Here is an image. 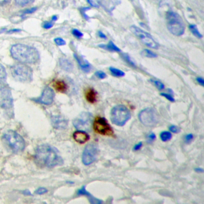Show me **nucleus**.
Segmentation results:
<instances>
[{
    "mask_svg": "<svg viewBox=\"0 0 204 204\" xmlns=\"http://www.w3.org/2000/svg\"><path fill=\"white\" fill-rule=\"evenodd\" d=\"M35 159L36 162L41 166L49 167L58 166L63 163L58 151L55 147L48 144H42L37 147L35 152Z\"/></svg>",
    "mask_w": 204,
    "mask_h": 204,
    "instance_id": "1",
    "label": "nucleus"
},
{
    "mask_svg": "<svg viewBox=\"0 0 204 204\" xmlns=\"http://www.w3.org/2000/svg\"><path fill=\"white\" fill-rule=\"evenodd\" d=\"M10 54L13 58L24 64H33L39 59V53L35 48L24 44L12 45Z\"/></svg>",
    "mask_w": 204,
    "mask_h": 204,
    "instance_id": "2",
    "label": "nucleus"
},
{
    "mask_svg": "<svg viewBox=\"0 0 204 204\" xmlns=\"http://www.w3.org/2000/svg\"><path fill=\"white\" fill-rule=\"evenodd\" d=\"M2 140L6 143V145L14 152H21L25 148L26 143L23 138L16 131H6L2 136Z\"/></svg>",
    "mask_w": 204,
    "mask_h": 204,
    "instance_id": "3",
    "label": "nucleus"
},
{
    "mask_svg": "<svg viewBox=\"0 0 204 204\" xmlns=\"http://www.w3.org/2000/svg\"><path fill=\"white\" fill-rule=\"evenodd\" d=\"M166 18H167V27L169 31L175 36H180L183 34L185 27L180 16L175 12L169 11L167 13Z\"/></svg>",
    "mask_w": 204,
    "mask_h": 204,
    "instance_id": "4",
    "label": "nucleus"
},
{
    "mask_svg": "<svg viewBox=\"0 0 204 204\" xmlns=\"http://www.w3.org/2000/svg\"><path fill=\"white\" fill-rule=\"evenodd\" d=\"M131 119V112L122 104L115 106L111 111V120L117 126H124Z\"/></svg>",
    "mask_w": 204,
    "mask_h": 204,
    "instance_id": "5",
    "label": "nucleus"
},
{
    "mask_svg": "<svg viewBox=\"0 0 204 204\" xmlns=\"http://www.w3.org/2000/svg\"><path fill=\"white\" fill-rule=\"evenodd\" d=\"M11 74L16 80L27 82L32 80V69L25 64H15L10 68Z\"/></svg>",
    "mask_w": 204,
    "mask_h": 204,
    "instance_id": "6",
    "label": "nucleus"
},
{
    "mask_svg": "<svg viewBox=\"0 0 204 204\" xmlns=\"http://www.w3.org/2000/svg\"><path fill=\"white\" fill-rule=\"evenodd\" d=\"M130 30L134 35L136 36L147 46L152 48V49H158L159 48V44L153 39L151 34H149L147 32H145L144 30L139 29V27L135 26H131L130 27Z\"/></svg>",
    "mask_w": 204,
    "mask_h": 204,
    "instance_id": "7",
    "label": "nucleus"
},
{
    "mask_svg": "<svg viewBox=\"0 0 204 204\" xmlns=\"http://www.w3.org/2000/svg\"><path fill=\"white\" fill-rule=\"evenodd\" d=\"M139 119L143 125L153 127L159 121V115L154 108H147L139 112Z\"/></svg>",
    "mask_w": 204,
    "mask_h": 204,
    "instance_id": "8",
    "label": "nucleus"
},
{
    "mask_svg": "<svg viewBox=\"0 0 204 204\" xmlns=\"http://www.w3.org/2000/svg\"><path fill=\"white\" fill-rule=\"evenodd\" d=\"M93 116L91 113L84 112L80 113L77 117L73 120V125L78 130L82 131H88L90 129V126L92 124Z\"/></svg>",
    "mask_w": 204,
    "mask_h": 204,
    "instance_id": "9",
    "label": "nucleus"
},
{
    "mask_svg": "<svg viewBox=\"0 0 204 204\" xmlns=\"http://www.w3.org/2000/svg\"><path fill=\"white\" fill-rule=\"evenodd\" d=\"M93 128L96 133L103 135H112L113 130L106 119L97 116L93 121Z\"/></svg>",
    "mask_w": 204,
    "mask_h": 204,
    "instance_id": "10",
    "label": "nucleus"
},
{
    "mask_svg": "<svg viewBox=\"0 0 204 204\" xmlns=\"http://www.w3.org/2000/svg\"><path fill=\"white\" fill-rule=\"evenodd\" d=\"M98 153L97 146L94 143H90L85 147L82 154V162L84 165H89L94 163Z\"/></svg>",
    "mask_w": 204,
    "mask_h": 204,
    "instance_id": "11",
    "label": "nucleus"
},
{
    "mask_svg": "<svg viewBox=\"0 0 204 204\" xmlns=\"http://www.w3.org/2000/svg\"><path fill=\"white\" fill-rule=\"evenodd\" d=\"M0 106L6 110L11 109L13 107L11 92L6 86L0 87Z\"/></svg>",
    "mask_w": 204,
    "mask_h": 204,
    "instance_id": "12",
    "label": "nucleus"
},
{
    "mask_svg": "<svg viewBox=\"0 0 204 204\" xmlns=\"http://www.w3.org/2000/svg\"><path fill=\"white\" fill-rule=\"evenodd\" d=\"M55 93L53 90L50 87H45L44 88L43 92L41 93V96L39 98L37 99V101L41 103L42 104H45V105H49L53 103V100H54Z\"/></svg>",
    "mask_w": 204,
    "mask_h": 204,
    "instance_id": "13",
    "label": "nucleus"
},
{
    "mask_svg": "<svg viewBox=\"0 0 204 204\" xmlns=\"http://www.w3.org/2000/svg\"><path fill=\"white\" fill-rule=\"evenodd\" d=\"M51 122L54 128H57V129H64V128H66L68 126V121L66 119L59 115L52 116Z\"/></svg>",
    "mask_w": 204,
    "mask_h": 204,
    "instance_id": "14",
    "label": "nucleus"
},
{
    "mask_svg": "<svg viewBox=\"0 0 204 204\" xmlns=\"http://www.w3.org/2000/svg\"><path fill=\"white\" fill-rule=\"evenodd\" d=\"M73 136L75 141L79 143H84L89 139V135L82 130H78V131H75Z\"/></svg>",
    "mask_w": 204,
    "mask_h": 204,
    "instance_id": "15",
    "label": "nucleus"
},
{
    "mask_svg": "<svg viewBox=\"0 0 204 204\" xmlns=\"http://www.w3.org/2000/svg\"><path fill=\"white\" fill-rule=\"evenodd\" d=\"M74 57L75 58H76V61H77V62H78L79 66L80 67V69H82L84 72L88 73V72L90 71L91 65L86 61V60H84L83 58H80V57H78V56L76 54H74Z\"/></svg>",
    "mask_w": 204,
    "mask_h": 204,
    "instance_id": "16",
    "label": "nucleus"
},
{
    "mask_svg": "<svg viewBox=\"0 0 204 204\" xmlns=\"http://www.w3.org/2000/svg\"><path fill=\"white\" fill-rule=\"evenodd\" d=\"M59 65H60L61 69L65 71H68V72L72 71L73 69V63L71 62V61H69V60H68L67 58H65V57H62V58L60 59Z\"/></svg>",
    "mask_w": 204,
    "mask_h": 204,
    "instance_id": "17",
    "label": "nucleus"
},
{
    "mask_svg": "<svg viewBox=\"0 0 204 204\" xmlns=\"http://www.w3.org/2000/svg\"><path fill=\"white\" fill-rule=\"evenodd\" d=\"M53 85L56 90L61 92H65L67 90V88H68L66 83L61 80H54L53 82Z\"/></svg>",
    "mask_w": 204,
    "mask_h": 204,
    "instance_id": "18",
    "label": "nucleus"
},
{
    "mask_svg": "<svg viewBox=\"0 0 204 204\" xmlns=\"http://www.w3.org/2000/svg\"><path fill=\"white\" fill-rule=\"evenodd\" d=\"M77 194H78V195H87V196H88L89 197L88 200H89V202H90L91 203H100V202H102V201L98 200V199L93 198V197L85 190V186H83L82 187H81V189H80V190L77 191Z\"/></svg>",
    "mask_w": 204,
    "mask_h": 204,
    "instance_id": "19",
    "label": "nucleus"
},
{
    "mask_svg": "<svg viewBox=\"0 0 204 204\" xmlns=\"http://www.w3.org/2000/svg\"><path fill=\"white\" fill-rule=\"evenodd\" d=\"M85 97L89 103L92 104V103H95L97 100V93L93 88H90L87 90L86 93H85Z\"/></svg>",
    "mask_w": 204,
    "mask_h": 204,
    "instance_id": "20",
    "label": "nucleus"
},
{
    "mask_svg": "<svg viewBox=\"0 0 204 204\" xmlns=\"http://www.w3.org/2000/svg\"><path fill=\"white\" fill-rule=\"evenodd\" d=\"M100 47H102V48H104V49H108V50L111 51V52H120V49H119L118 47H116V45H115V44H114L112 41H109V43L106 45H100Z\"/></svg>",
    "mask_w": 204,
    "mask_h": 204,
    "instance_id": "21",
    "label": "nucleus"
},
{
    "mask_svg": "<svg viewBox=\"0 0 204 204\" xmlns=\"http://www.w3.org/2000/svg\"><path fill=\"white\" fill-rule=\"evenodd\" d=\"M6 80V72L3 65L0 63V83H5Z\"/></svg>",
    "mask_w": 204,
    "mask_h": 204,
    "instance_id": "22",
    "label": "nucleus"
},
{
    "mask_svg": "<svg viewBox=\"0 0 204 204\" xmlns=\"http://www.w3.org/2000/svg\"><path fill=\"white\" fill-rule=\"evenodd\" d=\"M109 70L111 71V73L113 76H117V77H120V76H124L125 75L124 72H123L122 70L116 69V68H114V67H110Z\"/></svg>",
    "mask_w": 204,
    "mask_h": 204,
    "instance_id": "23",
    "label": "nucleus"
},
{
    "mask_svg": "<svg viewBox=\"0 0 204 204\" xmlns=\"http://www.w3.org/2000/svg\"><path fill=\"white\" fill-rule=\"evenodd\" d=\"M189 28H190V31H191V33H193V34H194V36H195V37H198V38H202V34H201L200 33H199V31H198V29H197V27H196V26L195 25H191V24H190V26H189Z\"/></svg>",
    "mask_w": 204,
    "mask_h": 204,
    "instance_id": "24",
    "label": "nucleus"
},
{
    "mask_svg": "<svg viewBox=\"0 0 204 204\" xmlns=\"http://www.w3.org/2000/svg\"><path fill=\"white\" fill-rule=\"evenodd\" d=\"M141 55L143 57H149V58H153V57H157L156 53H153L152 51L149 50V49H143L141 52Z\"/></svg>",
    "mask_w": 204,
    "mask_h": 204,
    "instance_id": "25",
    "label": "nucleus"
},
{
    "mask_svg": "<svg viewBox=\"0 0 204 204\" xmlns=\"http://www.w3.org/2000/svg\"><path fill=\"white\" fill-rule=\"evenodd\" d=\"M171 137H172V135L170 131H163V132H161L160 134V139L162 141L165 142L167 141L169 139H171Z\"/></svg>",
    "mask_w": 204,
    "mask_h": 204,
    "instance_id": "26",
    "label": "nucleus"
},
{
    "mask_svg": "<svg viewBox=\"0 0 204 204\" xmlns=\"http://www.w3.org/2000/svg\"><path fill=\"white\" fill-rule=\"evenodd\" d=\"M14 1L19 6H26V5L32 3L34 0H14Z\"/></svg>",
    "mask_w": 204,
    "mask_h": 204,
    "instance_id": "27",
    "label": "nucleus"
},
{
    "mask_svg": "<svg viewBox=\"0 0 204 204\" xmlns=\"http://www.w3.org/2000/svg\"><path fill=\"white\" fill-rule=\"evenodd\" d=\"M150 81L152 82V84H154V85H155L157 88H158V89H159V90H162V89L164 88V84H163L162 82H160V81H159V80H150Z\"/></svg>",
    "mask_w": 204,
    "mask_h": 204,
    "instance_id": "28",
    "label": "nucleus"
},
{
    "mask_svg": "<svg viewBox=\"0 0 204 204\" xmlns=\"http://www.w3.org/2000/svg\"><path fill=\"white\" fill-rule=\"evenodd\" d=\"M122 57H123V58H124V60H125L126 62H128V64H130V65H131V66L136 67V65H135V62H134V61H132V60H131V57H130L129 56H128V55L126 54V53H124V54L122 55Z\"/></svg>",
    "mask_w": 204,
    "mask_h": 204,
    "instance_id": "29",
    "label": "nucleus"
},
{
    "mask_svg": "<svg viewBox=\"0 0 204 204\" xmlns=\"http://www.w3.org/2000/svg\"><path fill=\"white\" fill-rule=\"evenodd\" d=\"M54 42L56 43V45H59V46H61V45H65L66 44L65 41L61 38V37H56L54 39Z\"/></svg>",
    "mask_w": 204,
    "mask_h": 204,
    "instance_id": "30",
    "label": "nucleus"
},
{
    "mask_svg": "<svg viewBox=\"0 0 204 204\" xmlns=\"http://www.w3.org/2000/svg\"><path fill=\"white\" fill-rule=\"evenodd\" d=\"M95 76L99 79H104L106 77V73H104V72H102V71H96V73H95Z\"/></svg>",
    "mask_w": 204,
    "mask_h": 204,
    "instance_id": "31",
    "label": "nucleus"
},
{
    "mask_svg": "<svg viewBox=\"0 0 204 204\" xmlns=\"http://www.w3.org/2000/svg\"><path fill=\"white\" fill-rule=\"evenodd\" d=\"M37 7H32L29 8V9H26L24 11H22V14H33V12H35L37 10Z\"/></svg>",
    "mask_w": 204,
    "mask_h": 204,
    "instance_id": "32",
    "label": "nucleus"
},
{
    "mask_svg": "<svg viewBox=\"0 0 204 204\" xmlns=\"http://www.w3.org/2000/svg\"><path fill=\"white\" fill-rule=\"evenodd\" d=\"M72 33H73V34L75 36V37H77V38H80V37H83V33H81V32H80V30H78V29H73V31H72Z\"/></svg>",
    "mask_w": 204,
    "mask_h": 204,
    "instance_id": "33",
    "label": "nucleus"
},
{
    "mask_svg": "<svg viewBox=\"0 0 204 204\" xmlns=\"http://www.w3.org/2000/svg\"><path fill=\"white\" fill-rule=\"evenodd\" d=\"M160 95H161V96H164V97H166V98H167L168 100H170V101L175 102V99L173 98V96H171V95L167 94V93H163V92H162Z\"/></svg>",
    "mask_w": 204,
    "mask_h": 204,
    "instance_id": "34",
    "label": "nucleus"
},
{
    "mask_svg": "<svg viewBox=\"0 0 204 204\" xmlns=\"http://www.w3.org/2000/svg\"><path fill=\"white\" fill-rule=\"evenodd\" d=\"M46 192H47V189L44 188V187H40V188L37 189L35 191L36 194H43Z\"/></svg>",
    "mask_w": 204,
    "mask_h": 204,
    "instance_id": "35",
    "label": "nucleus"
},
{
    "mask_svg": "<svg viewBox=\"0 0 204 204\" xmlns=\"http://www.w3.org/2000/svg\"><path fill=\"white\" fill-rule=\"evenodd\" d=\"M169 129H170V131H171V132H174V133H177V132H178V131H180V129L175 125L170 126V127H169Z\"/></svg>",
    "mask_w": 204,
    "mask_h": 204,
    "instance_id": "36",
    "label": "nucleus"
},
{
    "mask_svg": "<svg viewBox=\"0 0 204 204\" xmlns=\"http://www.w3.org/2000/svg\"><path fill=\"white\" fill-rule=\"evenodd\" d=\"M192 139H193L192 134H187V135L185 136V142H186V143H190V142L192 140Z\"/></svg>",
    "mask_w": 204,
    "mask_h": 204,
    "instance_id": "37",
    "label": "nucleus"
},
{
    "mask_svg": "<svg viewBox=\"0 0 204 204\" xmlns=\"http://www.w3.org/2000/svg\"><path fill=\"white\" fill-rule=\"evenodd\" d=\"M53 26V22H45L43 24V27L45 29H49Z\"/></svg>",
    "mask_w": 204,
    "mask_h": 204,
    "instance_id": "38",
    "label": "nucleus"
},
{
    "mask_svg": "<svg viewBox=\"0 0 204 204\" xmlns=\"http://www.w3.org/2000/svg\"><path fill=\"white\" fill-rule=\"evenodd\" d=\"M88 2L91 6H94V7H98L99 6L98 3L96 0H88Z\"/></svg>",
    "mask_w": 204,
    "mask_h": 204,
    "instance_id": "39",
    "label": "nucleus"
},
{
    "mask_svg": "<svg viewBox=\"0 0 204 204\" xmlns=\"http://www.w3.org/2000/svg\"><path fill=\"white\" fill-rule=\"evenodd\" d=\"M155 139V133H153V132H151V134H149V135H147V139H148V142H149V143L152 142Z\"/></svg>",
    "mask_w": 204,
    "mask_h": 204,
    "instance_id": "40",
    "label": "nucleus"
},
{
    "mask_svg": "<svg viewBox=\"0 0 204 204\" xmlns=\"http://www.w3.org/2000/svg\"><path fill=\"white\" fill-rule=\"evenodd\" d=\"M196 80L198 81V83H199V84L202 85V86H203V85H204V80L202 79V77H197Z\"/></svg>",
    "mask_w": 204,
    "mask_h": 204,
    "instance_id": "41",
    "label": "nucleus"
},
{
    "mask_svg": "<svg viewBox=\"0 0 204 204\" xmlns=\"http://www.w3.org/2000/svg\"><path fill=\"white\" fill-rule=\"evenodd\" d=\"M141 146H142V143H141V142H140V143H137L136 145H135V147H134L133 150H134V151H137V150H139V148L141 147Z\"/></svg>",
    "mask_w": 204,
    "mask_h": 204,
    "instance_id": "42",
    "label": "nucleus"
},
{
    "mask_svg": "<svg viewBox=\"0 0 204 204\" xmlns=\"http://www.w3.org/2000/svg\"><path fill=\"white\" fill-rule=\"evenodd\" d=\"M10 0H0V5H6L9 3Z\"/></svg>",
    "mask_w": 204,
    "mask_h": 204,
    "instance_id": "43",
    "label": "nucleus"
},
{
    "mask_svg": "<svg viewBox=\"0 0 204 204\" xmlns=\"http://www.w3.org/2000/svg\"><path fill=\"white\" fill-rule=\"evenodd\" d=\"M98 35H99V37H102V38H104V39H105V38H106V36L104 35V33H102L101 31H99L98 32Z\"/></svg>",
    "mask_w": 204,
    "mask_h": 204,
    "instance_id": "44",
    "label": "nucleus"
},
{
    "mask_svg": "<svg viewBox=\"0 0 204 204\" xmlns=\"http://www.w3.org/2000/svg\"><path fill=\"white\" fill-rule=\"evenodd\" d=\"M194 171H198V172H199V173H202V172H203V169H202V168H195V169H194Z\"/></svg>",
    "mask_w": 204,
    "mask_h": 204,
    "instance_id": "45",
    "label": "nucleus"
},
{
    "mask_svg": "<svg viewBox=\"0 0 204 204\" xmlns=\"http://www.w3.org/2000/svg\"><path fill=\"white\" fill-rule=\"evenodd\" d=\"M57 18H58V17H57V15H53V17H52V22H55V21L57 19Z\"/></svg>",
    "mask_w": 204,
    "mask_h": 204,
    "instance_id": "46",
    "label": "nucleus"
},
{
    "mask_svg": "<svg viewBox=\"0 0 204 204\" xmlns=\"http://www.w3.org/2000/svg\"><path fill=\"white\" fill-rule=\"evenodd\" d=\"M23 194H26V195H30V194H31V193L29 192V190H24Z\"/></svg>",
    "mask_w": 204,
    "mask_h": 204,
    "instance_id": "47",
    "label": "nucleus"
}]
</instances>
